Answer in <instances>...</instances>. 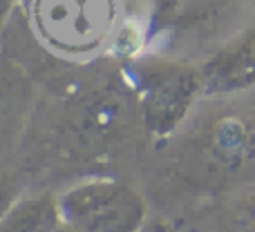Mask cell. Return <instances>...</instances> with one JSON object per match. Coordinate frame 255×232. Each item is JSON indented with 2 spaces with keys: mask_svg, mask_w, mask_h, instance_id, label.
I'll return each instance as SVG.
<instances>
[{
  "mask_svg": "<svg viewBox=\"0 0 255 232\" xmlns=\"http://www.w3.org/2000/svg\"><path fill=\"white\" fill-rule=\"evenodd\" d=\"M195 87H197V83L188 74H172L166 78V85L154 87V92L148 98V118L154 123V127L175 125L188 107Z\"/></svg>",
  "mask_w": 255,
  "mask_h": 232,
  "instance_id": "3",
  "label": "cell"
},
{
  "mask_svg": "<svg viewBox=\"0 0 255 232\" xmlns=\"http://www.w3.org/2000/svg\"><path fill=\"white\" fill-rule=\"evenodd\" d=\"M18 194H20V183L13 172L0 167V221L4 219L9 210L16 206Z\"/></svg>",
  "mask_w": 255,
  "mask_h": 232,
  "instance_id": "5",
  "label": "cell"
},
{
  "mask_svg": "<svg viewBox=\"0 0 255 232\" xmlns=\"http://www.w3.org/2000/svg\"><path fill=\"white\" fill-rule=\"evenodd\" d=\"M29 89L25 78L11 70H0V154L9 150L20 134L29 110Z\"/></svg>",
  "mask_w": 255,
  "mask_h": 232,
  "instance_id": "2",
  "label": "cell"
},
{
  "mask_svg": "<svg viewBox=\"0 0 255 232\" xmlns=\"http://www.w3.org/2000/svg\"><path fill=\"white\" fill-rule=\"evenodd\" d=\"M63 224L58 203L52 197L16 201L0 221V232H56Z\"/></svg>",
  "mask_w": 255,
  "mask_h": 232,
  "instance_id": "4",
  "label": "cell"
},
{
  "mask_svg": "<svg viewBox=\"0 0 255 232\" xmlns=\"http://www.w3.org/2000/svg\"><path fill=\"white\" fill-rule=\"evenodd\" d=\"M9 2H11V0H0V18H2L4 13H7V7H9Z\"/></svg>",
  "mask_w": 255,
  "mask_h": 232,
  "instance_id": "6",
  "label": "cell"
},
{
  "mask_svg": "<svg viewBox=\"0 0 255 232\" xmlns=\"http://www.w3.org/2000/svg\"><path fill=\"white\" fill-rule=\"evenodd\" d=\"M63 224L76 232H139L145 203L136 190L119 181H88L58 199Z\"/></svg>",
  "mask_w": 255,
  "mask_h": 232,
  "instance_id": "1",
  "label": "cell"
}]
</instances>
